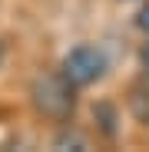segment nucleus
<instances>
[{"label": "nucleus", "mask_w": 149, "mask_h": 152, "mask_svg": "<svg viewBox=\"0 0 149 152\" xmlns=\"http://www.w3.org/2000/svg\"><path fill=\"white\" fill-rule=\"evenodd\" d=\"M30 99L40 116L53 119V122H70L73 109H76V86L66 80V73H40L33 86H30Z\"/></svg>", "instance_id": "obj_1"}, {"label": "nucleus", "mask_w": 149, "mask_h": 152, "mask_svg": "<svg viewBox=\"0 0 149 152\" xmlns=\"http://www.w3.org/2000/svg\"><path fill=\"white\" fill-rule=\"evenodd\" d=\"M63 73L73 86H90L96 80H103L106 73V53L93 43H80L63 56Z\"/></svg>", "instance_id": "obj_2"}, {"label": "nucleus", "mask_w": 149, "mask_h": 152, "mask_svg": "<svg viewBox=\"0 0 149 152\" xmlns=\"http://www.w3.org/2000/svg\"><path fill=\"white\" fill-rule=\"evenodd\" d=\"M129 113L136 116V122H142V126H149V69L139 76V80H133V86H129Z\"/></svg>", "instance_id": "obj_3"}, {"label": "nucleus", "mask_w": 149, "mask_h": 152, "mask_svg": "<svg viewBox=\"0 0 149 152\" xmlns=\"http://www.w3.org/2000/svg\"><path fill=\"white\" fill-rule=\"evenodd\" d=\"M57 149H63V145H76V149H86L90 142L80 136V132H63V136H57V142H53Z\"/></svg>", "instance_id": "obj_4"}, {"label": "nucleus", "mask_w": 149, "mask_h": 152, "mask_svg": "<svg viewBox=\"0 0 149 152\" xmlns=\"http://www.w3.org/2000/svg\"><path fill=\"white\" fill-rule=\"evenodd\" d=\"M136 27H139V30H142V33L149 37V4H146V7L139 10V17H136Z\"/></svg>", "instance_id": "obj_5"}, {"label": "nucleus", "mask_w": 149, "mask_h": 152, "mask_svg": "<svg viewBox=\"0 0 149 152\" xmlns=\"http://www.w3.org/2000/svg\"><path fill=\"white\" fill-rule=\"evenodd\" d=\"M139 60H142V66H146V69H149V43H146V46H142V50H139Z\"/></svg>", "instance_id": "obj_6"}, {"label": "nucleus", "mask_w": 149, "mask_h": 152, "mask_svg": "<svg viewBox=\"0 0 149 152\" xmlns=\"http://www.w3.org/2000/svg\"><path fill=\"white\" fill-rule=\"evenodd\" d=\"M0 63H4V43H0Z\"/></svg>", "instance_id": "obj_7"}]
</instances>
